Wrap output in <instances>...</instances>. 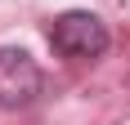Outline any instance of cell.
Instances as JSON below:
<instances>
[{"label":"cell","instance_id":"2","mask_svg":"<svg viewBox=\"0 0 130 125\" xmlns=\"http://www.w3.org/2000/svg\"><path fill=\"white\" fill-rule=\"evenodd\" d=\"M45 89L36 58L27 49H0V107H27Z\"/></svg>","mask_w":130,"mask_h":125},{"label":"cell","instance_id":"1","mask_svg":"<svg viewBox=\"0 0 130 125\" xmlns=\"http://www.w3.org/2000/svg\"><path fill=\"white\" fill-rule=\"evenodd\" d=\"M108 27H103V18H94V13H85V9H72V13H58L50 23V45H54V54H63V58H76V62H85V58H99V54L108 49Z\"/></svg>","mask_w":130,"mask_h":125}]
</instances>
